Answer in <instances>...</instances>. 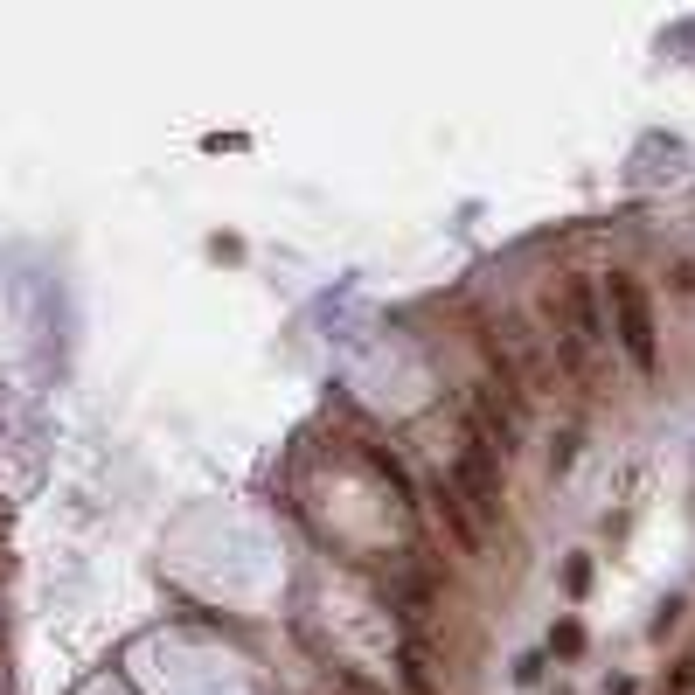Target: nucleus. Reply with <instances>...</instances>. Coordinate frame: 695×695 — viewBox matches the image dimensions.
Returning a JSON list of instances; mask_svg holds the SVG:
<instances>
[{"label": "nucleus", "instance_id": "obj_1", "mask_svg": "<svg viewBox=\"0 0 695 695\" xmlns=\"http://www.w3.org/2000/svg\"><path fill=\"white\" fill-rule=\"evenodd\" d=\"M605 299H612V334H619L626 362H633V369L647 376V369H654V313H647V292H640V278L612 272Z\"/></svg>", "mask_w": 695, "mask_h": 695}, {"label": "nucleus", "instance_id": "obj_2", "mask_svg": "<svg viewBox=\"0 0 695 695\" xmlns=\"http://www.w3.org/2000/svg\"><path fill=\"white\" fill-rule=\"evenodd\" d=\"M452 487H459V501L473 508V522H494V515H501V459H494V452H480L473 438L459 445Z\"/></svg>", "mask_w": 695, "mask_h": 695}, {"label": "nucleus", "instance_id": "obj_3", "mask_svg": "<svg viewBox=\"0 0 695 695\" xmlns=\"http://www.w3.org/2000/svg\"><path fill=\"white\" fill-rule=\"evenodd\" d=\"M376 598H383L404 626H424V619H431V577H417V570H404V563L376 570Z\"/></svg>", "mask_w": 695, "mask_h": 695}, {"label": "nucleus", "instance_id": "obj_4", "mask_svg": "<svg viewBox=\"0 0 695 695\" xmlns=\"http://www.w3.org/2000/svg\"><path fill=\"white\" fill-rule=\"evenodd\" d=\"M431 508H438V522H445V536H452L459 550L480 556V522H473V508L459 501V487H452V480H438V487H431Z\"/></svg>", "mask_w": 695, "mask_h": 695}, {"label": "nucleus", "instance_id": "obj_5", "mask_svg": "<svg viewBox=\"0 0 695 695\" xmlns=\"http://www.w3.org/2000/svg\"><path fill=\"white\" fill-rule=\"evenodd\" d=\"M355 452L369 459V473H376V480H390V494H397V501H411V473H404V459H397V452H383V445H355Z\"/></svg>", "mask_w": 695, "mask_h": 695}, {"label": "nucleus", "instance_id": "obj_6", "mask_svg": "<svg viewBox=\"0 0 695 695\" xmlns=\"http://www.w3.org/2000/svg\"><path fill=\"white\" fill-rule=\"evenodd\" d=\"M397 668H404V689H411V695H438V675H431V654H424L417 640H404V661H397Z\"/></svg>", "mask_w": 695, "mask_h": 695}, {"label": "nucleus", "instance_id": "obj_7", "mask_svg": "<svg viewBox=\"0 0 695 695\" xmlns=\"http://www.w3.org/2000/svg\"><path fill=\"white\" fill-rule=\"evenodd\" d=\"M556 654H563V661H577V654H584V626H577V619H563V626H556V640H550Z\"/></svg>", "mask_w": 695, "mask_h": 695}, {"label": "nucleus", "instance_id": "obj_8", "mask_svg": "<svg viewBox=\"0 0 695 695\" xmlns=\"http://www.w3.org/2000/svg\"><path fill=\"white\" fill-rule=\"evenodd\" d=\"M563 584H570V598H577V591H584V584H591V563H584V556H577V563H570V570H563Z\"/></svg>", "mask_w": 695, "mask_h": 695}, {"label": "nucleus", "instance_id": "obj_9", "mask_svg": "<svg viewBox=\"0 0 695 695\" xmlns=\"http://www.w3.org/2000/svg\"><path fill=\"white\" fill-rule=\"evenodd\" d=\"M334 695H383V689H369L362 675H334Z\"/></svg>", "mask_w": 695, "mask_h": 695}, {"label": "nucleus", "instance_id": "obj_10", "mask_svg": "<svg viewBox=\"0 0 695 695\" xmlns=\"http://www.w3.org/2000/svg\"><path fill=\"white\" fill-rule=\"evenodd\" d=\"M675 689H695V661H689V668H682V675H675Z\"/></svg>", "mask_w": 695, "mask_h": 695}]
</instances>
